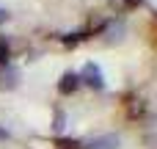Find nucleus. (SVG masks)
I'll return each mask as SVG.
<instances>
[{"instance_id":"obj_2","label":"nucleus","mask_w":157,"mask_h":149,"mask_svg":"<svg viewBox=\"0 0 157 149\" xmlns=\"http://www.w3.org/2000/svg\"><path fill=\"white\" fill-rule=\"evenodd\" d=\"M77 86H80V77H77L75 72H66V75L61 77V83H58V91H61V94H72Z\"/></svg>"},{"instance_id":"obj_5","label":"nucleus","mask_w":157,"mask_h":149,"mask_svg":"<svg viewBox=\"0 0 157 149\" xmlns=\"http://www.w3.org/2000/svg\"><path fill=\"white\" fill-rule=\"evenodd\" d=\"M6 58H8V47L0 44V64H6Z\"/></svg>"},{"instance_id":"obj_6","label":"nucleus","mask_w":157,"mask_h":149,"mask_svg":"<svg viewBox=\"0 0 157 149\" xmlns=\"http://www.w3.org/2000/svg\"><path fill=\"white\" fill-rule=\"evenodd\" d=\"M138 3H141V0H124V6H127V8H135Z\"/></svg>"},{"instance_id":"obj_4","label":"nucleus","mask_w":157,"mask_h":149,"mask_svg":"<svg viewBox=\"0 0 157 149\" xmlns=\"http://www.w3.org/2000/svg\"><path fill=\"white\" fill-rule=\"evenodd\" d=\"M0 86H3V88H14V86H17V72H14V69L3 72V80H0Z\"/></svg>"},{"instance_id":"obj_1","label":"nucleus","mask_w":157,"mask_h":149,"mask_svg":"<svg viewBox=\"0 0 157 149\" xmlns=\"http://www.w3.org/2000/svg\"><path fill=\"white\" fill-rule=\"evenodd\" d=\"M86 86H91V88H102L105 86V80H102V69L97 66V64H86L83 69H80V75H77Z\"/></svg>"},{"instance_id":"obj_7","label":"nucleus","mask_w":157,"mask_h":149,"mask_svg":"<svg viewBox=\"0 0 157 149\" xmlns=\"http://www.w3.org/2000/svg\"><path fill=\"white\" fill-rule=\"evenodd\" d=\"M6 138H8V130H6V127H0V141H6Z\"/></svg>"},{"instance_id":"obj_3","label":"nucleus","mask_w":157,"mask_h":149,"mask_svg":"<svg viewBox=\"0 0 157 149\" xmlns=\"http://www.w3.org/2000/svg\"><path fill=\"white\" fill-rule=\"evenodd\" d=\"M116 147H119V138H116V135H102V138L88 141L86 149H116Z\"/></svg>"},{"instance_id":"obj_8","label":"nucleus","mask_w":157,"mask_h":149,"mask_svg":"<svg viewBox=\"0 0 157 149\" xmlns=\"http://www.w3.org/2000/svg\"><path fill=\"white\" fill-rule=\"evenodd\" d=\"M3 19H6V11H0V22H3Z\"/></svg>"}]
</instances>
